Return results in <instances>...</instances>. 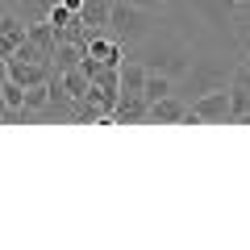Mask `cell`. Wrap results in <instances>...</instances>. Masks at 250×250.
<instances>
[{
  "instance_id": "obj_12",
  "label": "cell",
  "mask_w": 250,
  "mask_h": 250,
  "mask_svg": "<svg viewBox=\"0 0 250 250\" xmlns=\"http://www.w3.org/2000/svg\"><path fill=\"white\" fill-rule=\"evenodd\" d=\"M59 83H62V92H67L71 100H88V92H92V80H88V71H83V67L59 71Z\"/></svg>"
},
{
  "instance_id": "obj_13",
  "label": "cell",
  "mask_w": 250,
  "mask_h": 250,
  "mask_svg": "<svg viewBox=\"0 0 250 250\" xmlns=\"http://www.w3.org/2000/svg\"><path fill=\"white\" fill-rule=\"evenodd\" d=\"M117 75H121V92H142L146 88V67L138 59H125L117 67Z\"/></svg>"
},
{
  "instance_id": "obj_19",
  "label": "cell",
  "mask_w": 250,
  "mask_h": 250,
  "mask_svg": "<svg viewBox=\"0 0 250 250\" xmlns=\"http://www.w3.org/2000/svg\"><path fill=\"white\" fill-rule=\"evenodd\" d=\"M9 80V59H0V83Z\"/></svg>"
},
{
  "instance_id": "obj_23",
  "label": "cell",
  "mask_w": 250,
  "mask_h": 250,
  "mask_svg": "<svg viewBox=\"0 0 250 250\" xmlns=\"http://www.w3.org/2000/svg\"><path fill=\"white\" fill-rule=\"evenodd\" d=\"M9 4H17V0H9Z\"/></svg>"
},
{
  "instance_id": "obj_14",
  "label": "cell",
  "mask_w": 250,
  "mask_h": 250,
  "mask_svg": "<svg viewBox=\"0 0 250 250\" xmlns=\"http://www.w3.org/2000/svg\"><path fill=\"white\" fill-rule=\"evenodd\" d=\"M167 92H175V80H171V75H163V71H146V88H142L146 100H159V96H167Z\"/></svg>"
},
{
  "instance_id": "obj_11",
  "label": "cell",
  "mask_w": 250,
  "mask_h": 250,
  "mask_svg": "<svg viewBox=\"0 0 250 250\" xmlns=\"http://www.w3.org/2000/svg\"><path fill=\"white\" fill-rule=\"evenodd\" d=\"M229 38H233V46H238V54H242V59H250V0L233 9V25H229Z\"/></svg>"
},
{
  "instance_id": "obj_18",
  "label": "cell",
  "mask_w": 250,
  "mask_h": 250,
  "mask_svg": "<svg viewBox=\"0 0 250 250\" xmlns=\"http://www.w3.org/2000/svg\"><path fill=\"white\" fill-rule=\"evenodd\" d=\"M59 4H62V9H71V13H80V9H83V0H59Z\"/></svg>"
},
{
  "instance_id": "obj_2",
  "label": "cell",
  "mask_w": 250,
  "mask_h": 250,
  "mask_svg": "<svg viewBox=\"0 0 250 250\" xmlns=\"http://www.w3.org/2000/svg\"><path fill=\"white\" fill-rule=\"evenodd\" d=\"M233 71H238V62H225V59H217V54H200V59H192V67L175 80V96L196 100V96H205V92H213V88H229Z\"/></svg>"
},
{
  "instance_id": "obj_5",
  "label": "cell",
  "mask_w": 250,
  "mask_h": 250,
  "mask_svg": "<svg viewBox=\"0 0 250 250\" xmlns=\"http://www.w3.org/2000/svg\"><path fill=\"white\" fill-rule=\"evenodd\" d=\"M142 117H150V100L142 96V92H121L113 104V125H134L142 121Z\"/></svg>"
},
{
  "instance_id": "obj_21",
  "label": "cell",
  "mask_w": 250,
  "mask_h": 250,
  "mask_svg": "<svg viewBox=\"0 0 250 250\" xmlns=\"http://www.w3.org/2000/svg\"><path fill=\"white\" fill-rule=\"evenodd\" d=\"M0 13H9V0H0Z\"/></svg>"
},
{
  "instance_id": "obj_15",
  "label": "cell",
  "mask_w": 250,
  "mask_h": 250,
  "mask_svg": "<svg viewBox=\"0 0 250 250\" xmlns=\"http://www.w3.org/2000/svg\"><path fill=\"white\" fill-rule=\"evenodd\" d=\"M46 104H50V80H46V83H29V88H25V108H29V113H42Z\"/></svg>"
},
{
  "instance_id": "obj_8",
  "label": "cell",
  "mask_w": 250,
  "mask_h": 250,
  "mask_svg": "<svg viewBox=\"0 0 250 250\" xmlns=\"http://www.w3.org/2000/svg\"><path fill=\"white\" fill-rule=\"evenodd\" d=\"M21 42H25V21L17 13H0V59H13Z\"/></svg>"
},
{
  "instance_id": "obj_17",
  "label": "cell",
  "mask_w": 250,
  "mask_h": 250,
  "mask_svg": "<svg viewBox=\"0 0 250 250\" xmlns=\"http://www.w3.org/2000/svg\"><path fill=\"white\" fill-rule=\"evenodd\" d=\"M125 4H138V9H150V13H159V9H167L171 0H125Z\"/></svg>"
},
{
  "instance_id": "obj_9",
  "label": "cell",
  "mask_w": 250,
  "mask_h": 250,
  "mask_svg": "<svg viewBox=\"0 0 250 250\" xmlns=\"http://www.w3.org/2000/svg\"><path fill=\"white\" fill-rule=\"evenodd\" d=\"M184 113H188V100L175 96V92L150 100V117H154V121H163V125H184Z\"/></svg>"
},
{
  "instance_id": "obj_1",
  "label": "cell",
  "mask_w": 250,
  "mask_h": 250,
  "mask_svg": "<svg viewBox=\"0 0 250 250\" xmlns=\"http://www.w3.org/2000/svg\"><path fill=\"white\" fill-rule=\"evenodd\" d=\"M134 59L142 62L146 71H163V75H171V80H179V75L192 67L196 50H192V42H184V38H171V34H159V38H154V34H150L142 46H138Z\"/></svg>"
},
{
  "instance_id": "obj_20",
  "label": "cell",
  "mask_w": 250,
  "mask_h": 250,
  "mask_svg": "<svg viewBox=\"0 0 250 250\" xmlns=\"http://www.w3.org/2000/svg\"><path fill=\"white\" fill-rule=\"evenodd\" d=\"M4 117H9V104H4V92H0V121H4Z\"/></svg>"
},
{
  "instance_id": "obj_3",
  "label": "cell",
  "mask_w": 250,
  "mask_h": 250,
  "mask_svg": "<svg viewBox=\"0 0 250 250\" xmlns=\"http://www.w3.org/2000/svg\"><path fill=\"white\" fill-rule=\"evenodd\" d=\"M121 46H142L146 38L154 34V21H150V9H138V4H125V0H113L108 9V29Z\"/></svg>"
},
{
  "instance_id": "obj_22",
  "label": "cell",
  "mask_w": 250,
  "mask_h": 250,
  "mask_svg": "<svg viewBox=\"0 0 250 250\" xmlns=\"http://www.w3.org/2000/svg\"><path fill=\"white\" fill-rule=\"evenodd\" d=\"M233 4H246V0H233Z\"/></svg>"
},
{
  "instance_id": "obj_16",
  "label": "cell",
  "mask_w": 250,
  "mask_h": 250,
  "mask_svg": "<svg viewBox=\"0 0 250 250\" xmlns=\"http://www.w3.org/2000/svg\"><path fill=\"white\" fill-rule=\"evenodd\" d=\"M17 4H21V21H38V17H46L59 0H17Z\"/></svg>"
},
{
  "instance_id": "obj_4",
  "label": "cell",
  "mask_w": 250,
  "mask_h": 250,
  "mask_svg": "<svg viewBox=\"0 0 250 250\" xmlns=\"http://www.w3.org/2000/svg\"><path fill=\"white\" fill-rule=\"evenodd\" d=\"M200 121H233V92L229 88H213L205 96L188 100L184 125H200Z\"/></svg>"
},
{
  "instance_id": "obj_6",
  "label": "cell",
  "mask_w": 250,
  "mask_h": 250,
  "mask_svg": "<svg viewBox=\"0 0 250 250\" xmlns=\"http://www.w3.org/2000/svg\"><path fill=\"white\" fill-rule=\"evenodd\" d=\"M192 9H196V13H200V17H205L213 29H221V34L229 38V25H233V9H238L233 0H192Z\"/></svg>"
},
{
  "instance_id": "obj_7",
  "label": "cell",
  "mask_w": 250,
  "mask_h": 250,
  "mask_svg": "<svg viewBox=\"0 0 250 250\" xmlns=\"http://www.w3.org/2000/svg\"><path fill=\"white\" fill-rule=\"evenodd\" d=\"M54 75L50 62H34V59H9V80H17L21 88H29V83H46Z\"/></svg>"
},
{
  "instance_id": "obj_10",
  "label": "cell",
  "mask_w": 250,
  "mask_h": 250,
  "mask_svg": "<svg viewBox=\"0 0 250 250\" xmlns=\"http://www.w3.org/2000/svg\"><path fill=\"white\" fill-rule=\"evenodd\" d=\"M108 9H113V0H83L80 21H83V29H88V38L108 29Z\"/></svg>"
}]
</instances>
